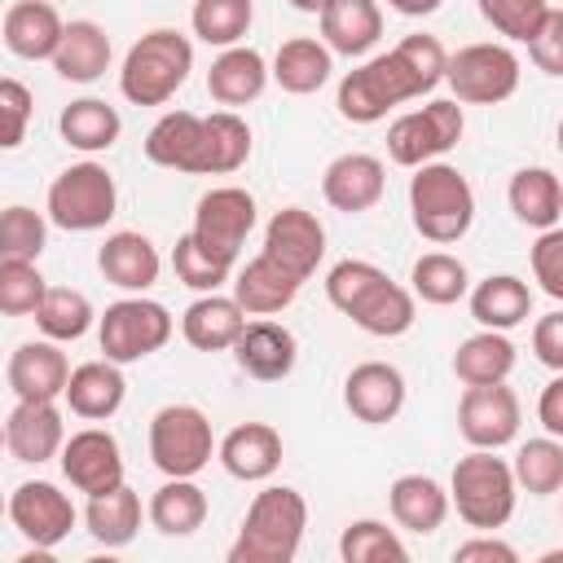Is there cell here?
<instances>
[{"mask_svg": "<svg viewBox=\"0 0 563 563\" xmlns=\"http://www.w3.org/2000/svg\"><path fill=\"white\" fill-rule=\"evenodd\" d=\"M444 70H449V53L435 35L418 31V35H405L396 48L361 62L356 70H347L339 79V114L347 123H378L387 119L391 106H405L422 92H435V84H444Z\"/></svg>", "mask_w": 563, "mask_h": 563, "instance_id": "1", "label": "cell"}, {"mask_svg": "<svg viewBox=\"0 0 563 563\" xmlns=\"http://www.w3.org/2000/svg\"><path fill=\"white\" fill-rule=\"evenodd\" d=\"M308 528V501L290 484H268L246 506V519L229 545V563H290Z\"/></svg>", "mask_w": 563, "mask_h": 563, "instance_id": "2", "label": "cell"}, {"mask_svg": "<svg viewBox=\"0 0 563 563\" xmlns=\"http://www.w3.org/2000/svg\"><path fill=\"white\" fill-rule=\"evenodd\" d=\"M449 501H453L457 519L475 532L506 528L515 515V501H519L515 466L506 457H497V449H471L466 457H457V466L449 475Z\"/></svg>", "mask_w": 563, "mask_h": 563, "instance_id": "3", "label": "cell"}, {"mask_svg": "<svg viewBox=\"0 0 563 563\" xmlns=\"http://www.w3.org/2000/svg\"><path fill=\"white\" fill-rule=\"evenodd\" d=\"M189 70H194L189 35H180L172 26H154L128 48V57L119 66V92L132 106H167L185 88Z\"/></svg>", "mask_w": 563, "mask_h": 563, "instance_id": "4", "label": "cell"}, {"mask_svg": "<svg viewBox=\"0 0 563 563\" xmlns=\"http://www.w3.org/2000/svg\"><path fill=\"white\" fill-rule=\"evenodd\" d=\"M409 216L427 242H462L475 224V189L453 163H422L409 176Z\"/></svg>", "mask_w": 563, "mask_h": 563, "instance_id": "5", "label": "cell"}, {"mask_svg": "<svg viewBox=\"0 0 563 563\" xmlns=\"http://www.w3.org/2000/svg\"><path fill=\"white\" fill-rule=\"evenodd\" d=\"M44 211L57 229L66 233H92V229H106L119 211V185L114 176L84 158V163H70L66 172L53 176L48 185V198H44Z\"/></svg>", "mask_w": 563, "mask_h": 563, "instance_id": "6", "label": "cell"}, {"mask_svg": "<svg viewBox=\"0 0 563 563\" xmlns=\"http://www.w3.org/2000/svg\"><path fill=\"white\" fill-rule=\"evenodd\" d=\"M462 128H466L462 101L457 97H435L422 110H409L387 128V158L400 163V167L435 163L462 141Z\"/></svg>", "mask_w": 563, "mask_h": 563, "instance_id": "7", "label": "cell"}, {"mask_svg": "<svg viewBox=\"0 0 563 563\" xmlns=\"http://www.w3.org/2000/svg\"><path fill=\"white\" fill-rule=\"evenodd\" d=\"M167 339H172V312L158 299H145V295L114 299L97 317V343L119 365H132V361L154 356Z\"/></svg>", "mask_w": 563, "mask_h": 563, "instance_id": "8", "label": "cell"}, {"mask_svg": "<svg viewBox=\"0 0 563 563\" xmlns=\"http://www.w3.org/2000/svg\"><path fill=\"white\" fill-rule=\"evenodd\" d=\"M211 418L198 405H163L150 418V457L163 475H198L216 453Z\"/></svg>", "mask_w": 563, "mask_h": 563, "instance_id": "9", "label": "cell"}, {"mask_svg": "<svg viewBox=\"0 0 563 563\" xmlns=\"http://www.w3.org/2000/svg\"><path fill=\"white\" fill-rule=\"evenodd\" d=\"M519 57L506 44H466L449 57L444 84L462 106H497L519 88Z\"/></svg>", "mask_w": 563, "mask_h": 563, "instance_id": "10", "label": "cell"}, {"mask_svg": "<svg viewBox=\"0 0 563 563\" xmlns=\"http://www.w3.org/2000/svg\"><path fill=\"white\" fill-rule=\"evenodd\" d=\"M251 229H255V198H251L242 185H216V189H207V194L198 198V207H194V229H189V233H194L211 255L238 264V251H242V242L251 238Z\"/></svg>", "mask_w": 563, "mask_h": 563, "instance_id": "11", "label": "cell"}, {"mask_svg": "<svg viewBox=\"0 0 563 563\" xmlns=\"http://www.w3.org/2000/svg\"><path fill=\"white\" fill-rule=\"evenodd\" d=\"M75 519H79V515H75L70 497H66L57 484H48V479H26V484H18V488L9 493V523H13L31 545H40V550L62 545V541L70 537Z\"/></svg>", "mask_w": 563, "mask_h": 563, "instance_id": "12", "label": "cell"}, {"mask_svg": "<svg viewBox=\"0 0 563 563\" xmlns=\"http://www.w3.org/2000/svg\"><path fill=\"white\" fill-rule=\"evenodd\" d=\"M457 431L471 449H501L519 435V396L506 383L466 387L457 400Z\"/></svg>", "mask_w": 563, "mask_h": 563, "instance_id": "13", "label": "cell"}, {"mask_svg": "<svg viewBox=\"0 0 563 563\" xmlns=\"http://www.w3.org/2000/svg\"><path fill=\"white\" fill-rule=\"evenodd\" d=\"M57 462H62V475L75 493L97 497V493H110V488L123 484V449L106 427L75 431Z\"/></svg>", "mask_w": 563, "mask_h": 563, "instance_id": "14", "label": "cell"}, {"mask_svg": "<svg viewBox=\"0 0 563 563\" xmlns=\"http://www.w3.org/2000/svg\"><path fill=\"white\" fill-rule=\"evenodd\" d=\"M4 449H9L13 462H26V466L62 457L66 418H62L57 400H18L4 418Z\"/></svg>", "mask_w": 563, "mask_h": 563, "instance_id": "15", "label": "cell"}, {"mask_svg": "<svg viewBox=\"0 0 563 563\" xmlns=\"http://www.w3.org/2000/svg\"><path fill=\"white\" fill-rule=\"evenodd\" d=\"M264 255L286 264L295 277H312L325 255V224L308 207H282L264 224Z\"/></svg>", "mask_w": 563, "mask_h": 563, "instance_id": "16", "label": "cell"}, {"mask_svg": "<svg viewBox=\"0 0 563 563\" xmlns=\"http://www.w3.org/2000/svg\"><path fill=\"white\" fill-rule=\"evenodd\" d=\"M4 378L18 400H62L70 383V361L57 339H26L13 347Z\"/></svg>", "mask_w": 563, "mask_h": 563, "instance_id": "17", "label": "cell"}, {"mask_svg": "<svg viewBox=\"0 0 563 563\" xmlns=\"http://www.w3.org/2000/svg\"><path fill=\"white\" fill-rule=\"evenodd\" d=\"M343 405L356 422L387 427L405 409V374L387 361H361L343 378Z\"/></svg>", "mask_w": 563, "mask_h": 563, "instance_id": "18", "label": "cell"}, {"mask_svg": "<svg viewBox=\"0 0 563 563\" xmlns=\"http://www.w3.org/2000/svg\"><path fill=\"white\" fill-rule=\"evenodd\" d=\"M387 189V167L383 158L365 154V150H352V154H339L325 172H321V198L343 211V216H361L369 211Z\"/></svg>", "mask_w": 563, "mask_h": 563, "instance_id": "19", "label": "cell"}, {"mask_svg": "<svg viewBox=\"0 0 563 563\" xmlns=\"http://www.w3.org/2000/svg\"><path fill=\"white\" fill-rule=\"evenodd\" d=\"M233 361L246 378H260V383H282L295 361H299V343L295 334L273 321V317H260V321H246V330L238 334L233 343Z\"/></svg>", "mask_w": 563, "mask_h": 563, "instance_id": "20", "label": "cell"}, {"mask_svg": "<svg viewBox=\"0 0 563 563\" xmlns=\"http://www.w3.org/2000/svg\"><path fill=\"white\" fill-rule=\"evenodd\" d=\"M66 22L53 0H18L4 9V48L22 62H53Z\"/></svg>", "mask_w": 563, "mask_h": 563, "instance_id": "21", "label": "cell"}, {"mask_svg": "<svg viewBox=\"0 0 563 563\" xmlns=\"http://www.w3.org/2000/svg\"><path fill=\"white\" fill-rule=\"evenodd\" d=\"M97 268H101V277H106L110 286H119V290H128V295H145V290L158 282L163 260H158V251H154V242H150L145 233L119 229V233H110V238L101 242Z\"/></svg>", "mask_w": 563, "mask_h": 563, "instance_id": "22", "label": "cell"}, {"mask_svg": "<svg viewBox=\"0 0 563 563\" xmlns=\"http://www.w3.org/2000/svg\"><path fill=\"white\" fill-rule=\"evenodd\" d=\"M251 158V128L238 110L202 114V136L189 163V176H229Z\"/></svg>", "mask_w": 563, "mask_h": 563, "instance_id": "23", "label": "cell"}, {"mask_svg": "<svg viewBox=\"0 0 563 563\" xmlns=\"http://www.w3.org/2000/svg\"><path fill=\"white\" fill-rule=\"evenodd\" d=\"M299 286H303V277H295L286 264H277L273 255L260 251L255 260H246V264L238 268V277H233V299L246 308V317H277L282 308L295 303Z\"/></svg>", "mask_w": 563, "mask_h": 563, "instance_id": "24", "label": "cell"}, {"mask_svg": "<svg viewBox=\"0 0 563 563\" xmlns=\"http://www.w3.org/2000/svg\"><path fill=\"white\" fill-rule=\"evenodd\" d=\"M216 457H220V466H224L233 479L260 484V479H268V475L282 466V431L268 427V422H238V427L220 440Z\"/></svg>", "mask_w": 563, "mask_h": 563, "instance_id": "25", "label": "cell"}, {"mask_svg": "<svg viewBox=\"0 0 563 563\" xmlns=\"http://www.w3.org/2000/svg\"><path fill=\"white\" fill-rule=\"evenodd\" d=\"M268 79H273V66L264 62V53H255L246 44H233V48H220V57L211 62L207 92L224 110H238V106H251L268 88Z\"/></svg>", "mask_w": 563, "mask_h": 563, "instance_id": "26", "label": "cell"}, {"mask_svg": "<svg viewBox=\"0 0 563 563\" xmlns=\"http://www.w3.org/2000/svg\"><path fill=\"white\" fill-rule=\"evenodd\" d=\"M242 330H246V308L233 295H220V290L198 295L180 317V334L198 352H233Z\"/></svg>", "mask_w": 563, "mask_h": 563, "instance_id": "27", "label": "cell"}, {"mask_svg": "<svg viewBox=\"0 0 563 563\" xmlns=\"http://www.w3.org/2000/svg\"><path fill=\"white\" fill-rule=\"evenodd\" d=\"M123 396H128V383H123L119 361L101 356V361H84V365L70 369V383H66V396H62V400L70 405L75 418H84V422H106V418L119 413Z\"/></svg>", "mask_w": 563, "mask_h": 563, "instance_id": "28", "label": "cell"}, {"mask_svg": "<svg viewBox=\"0 0 563 563\" xmlns=\"http://www.w3.org/2000/svg\"><path fill=\"white\" fill-rule=\"evenodd\" d=\"M387 506H391V519L405 528V532H418V537H431L444 519H449V488L422 471H409V475H396L391 488H387Z\"/></svg>", "mask_w": 563, "mask_h": 563, "instance_id": "29", "label": "cell"}, {"mask_svg": "<svg viewBox=\"0 0 563 563\" xmlns=\"http://www.w3.org/2000/svg\"><path fill=\"white\" fill-rule=\"evenodd\" d=\"M317 18H321V40L339 57H365L383 40L378 0H330Z\"/></svg>", "mask_w": 563, "mask_h": 563, "instance_id": "30", "label": "cell"}, {"mask_svg": "<svg viewBox=\"0 0 563 563\" xmlns=\"http://www.w3.org/2000/svg\"><path fill=\"white\" fill-rule=\"evenodd\" d=\"M506 202L515 211L519 224L528 229H554L563 220V180L550 172V167H519L510 176V189H506Z\"/></svg>", "mask_w": 563, "mask_h": 563, "instance_id": "31", "label": "cell"}, {"mask_svg": "<svg viewBox=\"0 0 563 563\" xmlns=\"http://www.w3.org/2000/svg\"><path fill=\"white\" fill-rule=\"evenodd\" d=\"M330 70H334V53L325 40H312V35H295L273 53V84L295 97L317 92L330 79Z\"/></svg>", "mask_w": 563, "mask_h": 563, "instance_id": "32", "label": "cell"}, {"mask_svg": "<svg viewBox=\"0 0 563 563\" xmlns=\"http://www.w3.org/2000/svg\"><path fill=\"white\" fill-rule=\"evenodd\" d=\"M471 317L484 330H515L532 317V290L515 273H493L471 286Z\"/></svg>", "mask_w": 563, "mask_h": 563, "instance_id": "33", "label": "cell"}, {"mask_svg": "<svg viewBox=\"0 0 563 563\" xmlns=\"http://www.w3.org/2000/svg\"><path fill=\"white\" fill-rule=\"evenodd\" d=\"M53 70L66 79V84H97L106 70H110V35L88 22V18H75L66 22V35H62V48L53 57Z\"/></svg>", "mask_w": 563, "mask_h": 563, "instance_id": "34", "label": "cell"}, {"mask_svg": "<svg viewBox=\"0 0 563 563\" xmlns=\"http://www.w3.org/2000/svg\"><path fill=\"white\" fill-rule=\"evenodd\" d=\"M510 369H515V343L506 339V330H479V334L462 339L453 352V374L462 387L506 383Z\"/></svg>", "mask_w": 563, "mask_h": 563, "instance_id": "35", "label": "cell"}, {"mask_svg": "<svg viewBox=\"0 0 563 563\" xmlns=\"http://www.w3.org/2000/svg\"><path fill=\"white\" fill-rule=\"evenodd\" d=\"M145 515L163 537H189L207 523V493L189 475H167V484L154 488Z\"/></svg>", "mask_w": 563, "mask_h": 563, "instance_id": "36", "label": "cell"}, {"mask_svg": "<svg viewBox=\"0 0 563 563\" xmlns=\"http://www.w3.org/2000/svg\"><path fill=\"white\" fill-rule=\"evenodd\" d=\"M57 128H62V141H66L70 150H79V154H101V150H110V145L119 141L123 119H119V110H114L110 101H101V97H79V101H70V106L62 110Z\"/></svg>", "mask_w": 563, "mask_h": 563, "instance_id": "37", "label": "cell"}, {"mask_svg": "<svg viewBox=\"0 0 563 563\" xmlns=\"http://www.w3.org/2000/svg\"><path fill=\"white\" fill-rule=\"evenodd\" d=\"M84 523H88V537L106 550H123L136 532H141V497L119 484L110 493H97L88 497V510H84Z\"/></svg>", "mask_w": 563, "mask_h": 563, "instance_id": "38", "label": "cell"}, {"mask_svg": "<svg viewBox=\"0 0 563 563\" xmlns=\"http://www.w3.org/2000/svg\"><path fill=\"white\" fill-rule=\"evenodd\" d=\"M202 136V114L194 110H167L150 132H145V158L154 167H172V172H189L194 150Z\"/></svg>", "mask_w": 563, "mask_h": 563, "instance_id": "39", "label": "cell"}, {"mask_svg": "<svg viewBox=\"0 0 563 563\" xmlns=\"http://www.w3.org/2000/svg\"><path fill=\"white\" fill-rule=\"evenodd\" d=\"M409 290L422 299V303H435V308H449L457 303L462 295H471V273L457 255L449 251H427L413 260L409 268Z\"/></svg>", "mask_w": 563, "mask_h": 563, "instance_id": "40", "label": "cell"}, {"mask_svg": "<svg viewBox=\"0 0 563 563\" xmlns=\"http://www.w3.org/2000/svg\"><path fill=\"white\" fill-rule=\"evenodd\" d=\"M413 321H418V295L405 290V286L391 282V277L352 312V325H361V330L374 334V339H400Z\"/></svg>", "mask_w": 563, "mask_h": 563, "instance_id": "41", "label": "cell"}, {"mask_svg": "<svg viewBox=\"0 0 563 563\" xmlns=\"http://www.w3.org/2000/svg\"><path fill=\"white\" fill-rule=\"evenodd\" d=\"M92 299L84 290H70V286H48L40 312H35V325L44 339H57V343H75L92 330Z\"/></svg>", "mask_w": 563, "mask_h": 563, "instance_id": "42", "label": "cell"}, {"mask_svg": "<svg viewBox=\"0 0 563 563\" xmlns=\"http://www.w3.org/2000/svg\"><path fill=\"white\" fill-rule=\"evenodd\" d=\"M251 22H255V4L251 0H194V13H189L194 35L202 44H211V48L242 44Z\"/></svg>", "mask_w": 563, "mask_h": 563, "instance_id": "43", "label": "cell"}, {"mask_svg": "<svg viewBox=\"0 0 563 563\" xmlns=\"http://www.w3.org/2000/svg\"><path fill=\"white\" fill-rule=\"evenodd\" d=\"M510 466H515V479L523 493H532V497L563 493V440L559 435H537V440L519 444Z\"/></svg>", "mask_w": 563, "mask_h": 563, "instance_id": "44", "label": "cell"}, {"mask_svg": "<svg viewBox=\"0 0 563 563\" xmlns=\"http://www.w3.org/2000/svg\"><path fill=\"white\" fill-rule=\"evenodd\" d=\"M339 559L343 563H405L409 550L396 537V528H387L383 519H352L339 537Z\"/></svg>", "mask_w": 563, "mask_h": 563, "instance_id": "45", "label": "cell"}, {"mask_svg": "<svg viewBox=\"0 0 563 563\" xmlns=\"http://www.w3.org/2000/svg\"><path fill=\"white\" fill-rule=\"evenodd\" d=\"M172 273H176L180 286H189L198 295H211V290H220L233 277V264L211 255L194 233H180L176 246H172Z\"/></svg>", "mask_w": 563, "mask_h": 563, "instance_id": "46", "label": "cell"}, {"mask_svg": "<svg viewBox=\"0 0 563 563\" xmlns=\"http://www.w3.org/2000/svg\"><path fill=\"white\" fill-rule=\"evenodd\" d=\"M383 282H387V273H383L378 264H369V260H339V264L325 273V299H330L343 317H352Z\"/></svg>", "mask_w": 563, "mask_h": 563, "instance_id": "47", "label": "cell"}, {"mask_svg": "<svg viewBox=\"0 0 563 563\" xmlns=\"http://www.w3.org/2000/svg\"><path fill=\"white\" fill-rule=\"evenodd\" d=\"M475 4H479V18L515 44H532V35L541 31V22L554 9L550 0H475Z\"/></svg>", "mask_w": 563, "mask_h": 563, "instance_id": "48", "label": "cell"}, {"mask_svg": "<svg viewBox=\"0 0 563 563\" xmlns=\"http://www.w3.org/2000/svg\"><path fill=\"white\" fill-rule=\"evenodd\" d=\"M48 286L31 260H0V312L4 317H35Z\"/></svg>", "mask_w": 563, "mask_h": 563, "instance_id": "49", "label": "cell"}, {"mask_svg": "<svg viewBox=\"0 0 563 563\" xmlns=\"http://www.w3.org/2000/svg\"><path fill=\"white\" fill-rule=\"evenodd\" d=\"M48 242V220L31 207H4L0 216V260H40Z\"/></svg>", "mask_w": 563, "mask_h": 563, "instance_id": "50", "label": "cell"}, {"mask_svg": "<svg viewBox=\"0 0 563 563\" xmlns=\"http://www.w3.org/2000/svg\"><path fill=\"white\" fill-rule=\"evenodd\" d=\"M532 277H537V286L550 295V299H559L563 303V229L554 224V229H541L537 233V242H532Z\"/></svg>", "mask_w": 563, "mask_h": 563, "instance_id": "51", "label": "cell"}, {"mask_svg": "<svg viewBox=\"0 0 563 563\" xmlns=\"http://www.w3.org/2000/svg\"><path fill=\"white\" fill-rule=\"evenodd\" d=\"M31 110H35L31 88L18 84V79H0V114H4V136H0V145H4V150H18V145H22L26 123H31Z\"/></svg>", "mask_w": 563, "mask_h": 563, "instance_id": "52", "label": "cell"}, {"mask_svg": "<svg viewBox=\"0 0 563 563\" xmlns=\"http://www.w3.org/2000/svg\"><path fill=\"white\" fill-rule=\"evenodd\" d=\"M528 57L541 75L563 79V9H550V18L541 22V31L528 44Z\"/></svg>", "mask_w": 563, "mask_h": 563, "instance_id": "53", "label": "cell"}, {"mask_svg": "<svg viewBox=\"0 0 563 563\" xmlns=\"http://www.w3.org/2000/svg\"><path fill=\"white\" fill-rule=\"evenodd\" d=\"M532 352H537V361L545 369L563 374V308L537 317V325H532Z\"/></svg>", "mask_w": 563, "mask_h": 563, "instance_id": "54", "label": "cell"}, {"mask_svg": "<svg viewBox=\"0 0 563 563\" xmlns=\"http://www.w3.org/2000/svg\"><path fill=\"white\" fill-rule=\"evenodd\" d=\"M453 559H457V563H519L515 545L497 541L493 532H475L471 541H462V545L453 550Z\"/></svg>", "mask_w": 563, "mask_h": 563, "instance_id": "55", "label": "cell"}, {"mask_svg": "<svg viewBox=\"0 0 563 563\" xmlns=\"http://www.w3.org/2000/svg\"><path fill=\"white\" fill-rule=\"evenodd\" d=\"M537 418H541L545 435H559V440H563V374H554V378L541 387V400H537Z\"/></svg>", "mask_w": 563, "mask_h": 563, "instance_id": "56", "label": "cell"}, {"mask_svg": "<svg viewBox=\"0 0 563 563\" xmlns=\"http://www.w3.org/2000/svg\"><path fill=\"white\" fill-rule=\"evenodd\" d=\"M444 0H387V9H396V13H405V18H427V13H435Z\"/></svg>", "mask_w": 563, "mask_h": 563, "instance_id": "57", "label": "cell"}, {"mask_svg": "<svg viewBox=\"0 0 563 563\" xmlns=\"http://www.w3.org/2000/svg\"><path fill=\"white\" fill-rule=\"evenodd\" d=\"M330 0H290V9H299V13H321Z\"/></svg>", "mask_w": 563, "mask_h": 563, "instance_id": "58", "label": "cell"}, {"mask_svg": "<svg viewBox=\"0 0 563 563\" xmlns=\"http://www.w3.org/2000/svg\"><path fill=\"white\" fill-rule=\"evenodd\" d=\"M554 136H559V154H563V119H559V132Z\"/></svg>", "mask_w": 563, "mask_h": 563, "instance_id": "59", "label": "cell"}, {"mask_svg": "<svg viewBox=\"0 0 563 563\" xmlns=\"http://www.w3.org/2000/svg\"><path fill=\"white\" fill-rule=\"evenodd\" d=\"M53 4H57V0H53Z\"/></svg>", "mask_w": 563, "mask_h": 563, "instance_id": "60", "label": "cell"}]
</instances>
